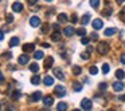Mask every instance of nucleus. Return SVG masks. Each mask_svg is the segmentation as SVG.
<instances>
[{"mask_svg":"<svg viewBox=\"0 0 125 111\" xmlns=\"http://www.w3.org/2000/svg\"><path fill=\"white\" fill-rule=\"evenodd\" d=\"M97 51H98V54H101V55L108 54V51H109V44L105 43V42H101V43L98 44V47H97Z\"/></svg>","mask_w":125,"mask_h":111,"instance_id":"nucleus-1","label":"nucleus"},{"mask_svg":"<svg viewBox=\"0 0 125 111\" xmlns=\"http://www.w3.org/2000/svg\"><path fill=\"white\" fill-rule=\"evenodd\" d=\"M81 107L83 108V110H86V111L92 110V107H93L92 100H90L89 98H85V99H82V102H81Z\"/></svg>","mask_w":125,"mask_h":111,"instance_id":"nucleus-2","label":"nucleus"},{"mask_svg":"<svg viewBox=\"0 0 125 111\" xmlns=\"http://www.w3.org/2000/svg\"><path fill=\"white\" fill-rule=\"evenodd\" d=\"M55 95H58V96H65L66 95V88L63 86H57L55 87Z\"/></svg>","mask_w":125,"mask_h":111,"instance_id":"nucleus-3","label":"nucleus"},{"mask_svg":"<svg viewBox=\"0 0 125 111\" xmlns=\"http://www.w3.org/2000/svg\"><path fill=\"white\" fill-rule=\"evenodd\" d=\"M92 24H93V28H94V30H101V28L104 27V23L101 19H94Z\"/></svg>","mask_w":125,"mask_h":111,"instance_id":"nucleus-4","label":"nucleus"},{"mask_svg":"<svg viewBox=\"0 0 125 111\" xmlns=\"http://www.w3.org/2000/svg\"><path fill=\"white\" fill-rule=\"evenodd\" d=\"M43 103L46 107H50V106H52V103H54V98L51 96V95H47V96L43 98Z\"/></svg>","mask_w":125,"mask_h":111,"instance_id":"nucleus-5","label":"nucleus"},{"mask_svg":"<svg viewBox=\"0 0 125 111\" xmlns=\"http://www.w3.org/2000/svg\"><path fill=\"white\" fill-rule=\"evenodd\" d=\"M30 24H31V27H39L41 26V19L38 16H32L30 19Z\"/></svg>","mask_w":125,"mask_h":111,"instance_id":"nucleus-6","label":"nucleus"},{"mask_svg":"<svg viewBox=\"0 0 125 111\" xmlns=\"http://www.w3.org/2000/svg\"><path fill=\"white\" fill-rule=\"evenodd\" d=\"M41 99H43L41 91H36V92H34V94L31 95V102H39Z\"/></svg>","mask_w":125,"mask_h":111,"instance_id":"nucleus-7","label":"nucleus"},{"mask_svg":"<svg viewBox=\"0 0 125 111\" xmlns=\"http://www.w3.org/2000/svg\"><path fill=\"white\" fill-rule=\"evenodd\" d=\"M28 60H30L28 55H20V56L18 58V62H19V64H27Z\"/></svg>","mask_w":125,"mask_h":111,"instance_id":"nucleus-8","label":"nucleus"},{"mask_svg":"<svg viewBox=\"0 0 125 111\" xmlns=\"http://www.w3.org/2000/svg\"><path fill=\"white\" fill-rule=\"evenodd\" d=\"M12 11L14 12H22L23 11V4L22 3H14L12 4Z\"/></svg>","mask_w":125,"mask_h":111,"instance_id":"nucleus-9","label":"nucleus"},{"mask_svg":"<svg viewBox=\"0 0 125 111\" xmlns=\"http://www.w3.org/2000/svg\"><path fill=\"white\" fill-rule=\"evenodd\" d=\"M113 90L114 91H122V90H124V84L121 83V82H114L113 83Z\"/></svg>","mask_w":125,"mask_h":111,"instance_id":"nucleus-10","label":"nucleus"},{"mask_svg":"<svg viewBox=\"0 0 125 111\" xmlns=\"http://www.w3.org/2000/svg\"><path fill=\"white\" fill-rule=\"evenodd\" d=\"M34 50H35V44L28 43V44H24V46H23V51L24 52H32Z\"/></svg>","mask_w":125,"mask_h":111,"instance_id":"nucleus-11","label":"nucleus"},{"mask_svg":"<svg viewBox=\"0 0 125 111\" xmlns=\"http://www.w3.org/2000/svg\"><path fill=\"white\" fill-rule=\"evenodd\" d=\"M54 75L57 76L58 79H61V80L65 79V75H63V72L61 71V68H54Z\"/></svg>","mask_w":125,"mask_h":111,"instance_id":"nucleus-12","label":"nucleus"},{"mask_svg":"<svg viewBox=\"0 0 125 111\" xmlns=\"http://www.w3.org/2000/svg\"><path fill=\"white\" fill-rule=\"evenodd\" d=\"M63 34H65L66 36H71V35L75 34V30H74L73 27H66L65 30H63Z\"/></svg>","mask_w":125,"mask_h":111,"instance_id":"nucleus-13","label":"nucleus"},{"mask_svg":"<svg viewBox=\"0 0 125 111\" xmlns=\"http://www.w3.org/2000/svg\"><path fill=\"white\" fill-rule=\"evenodd\" d=\"M52 63H54V59H52L51 56H49L46 60H44V68H46V70H47V68H50L52 66Z\"/></svg>","mask_w":125,"mask_h":111,"instance_id":"nucleus-14","label":"nucleus"},{"mask_svg":"<svg viewBox=\"0 0 125 111\" xmlns=\"http://www.w3.org/2000/svg\"><path fill=\"white\" fill-rule=\"evenodd\" d=\"M44 84L46 86H52L54 84V79H52V76H44Z\"/></svg>","mask_w":125,"mask_h":111,"instance_id":"nucleus-15","label":"nucleus"},{"mask_svg":"<svg viewBox=\"0 0 125 111\" xmlns=\"http://www.w3.org/2000/svg\"><path fill=\"white\" fill-rule=\"evenodd\" d=\"M61 39V32L59 31H55L54 34H51V40L52 42H58Z\"/></svg>","mask_w":125,"mask_h":111,"instance_id":"nucleus-16","label":"nucleus"},{"mask_svg":"<svg viewBox=\"0 0 125 111\" xmlns=\"http://www.w3.org/2000/svg\"><path fill=\"white\" fill-rule=\"evenodd\" d=\"M116 78L118 79V80H122V79L125 78V72L122 70H117L116 71Z\"/></svg>","mask_w":125,"mask_h":111,"instance_id":"nucleus-17","label":"nucleus"},{"mask_svg":"<svg viewBox=\"0 0 125 111\" xmlns=\"http://www.w3.org/2000/svg\"><path fill=\"white\" fill-rule=\"evenodd\" d=\"M57 110H58V111H66V110H67V104H66V103H63V102L58 103Z\"/></svg>","mask_w":125,"mask_h":111,"instance_id":"nucleus-18","label":"nucleus"},{"mask_svg":"<svg viewBox=\"0 0 125 111\" xmlns=\"http://www.w3.org/2000/svg\"><path fill=\"white\" fill-rule=\"evenodd\" d=\"M58 22L59 23H66L67 22V16H66L65 14H59L58 15Z\"/></svg>","mask_w":125,"mask_h":111,"instance_id":"nucleus-19","label":"nucleus"},{"mask_svg":"<svg viewBox=\"0 0 125 111\" xmlns=\"http://www.w3.org/2000/svg\"><path fill=\"white\" fill-rule=\"evenodd\" d=\"M19 44V38H12L10 40V47H16Z\"/></svg>","mask_w":125,"mask_h":111,"instance_id":"nucleus-20","label":"nucleus"},{"mask_svg":"<svg viewBox=\"0 0 125 111\" xmlns=\"http://www.w3.org/2000/svg\"><path fill=\"white\" fill-rule=\"evenodd\" d=\"M89 20H90V14H85L83 16H82V24L86 26L87 23H89Z\"/></svg>","mask_w":125,"mask_h":111,"instance_id":"nucleus-21","label":"nucleus"},{"mask_svg":"<svg viewBox=\"0 0 125 111\" xmlns=\"http://www.w3.org/2000/svg\"><path fill=\"white\" fill-rule=\"evenodd\" d=\"M116 32H117L116 28H108V30H105V35L106 36H112V35H114Z\"/></svg>","mask_w":125,"mask_h":111,"instance_id":"nucleus-22","label":"nucleus"},{"mask_svg":"<svg viewBox=\"0 0 125 111\" xmlns=\"http://www.w3.org/2000/svg\"><path fill=\"white\" fill-rule=\"evenodd\" d=\"M30 71H31V72H38V71H39V66L36 64V63H32V64L30 66Z\"/></svg>","mask_w":125,"mask_h":111,"instance_id":"nucleus-23","label":"nucleus"},{"mask_svg":"<svg viewBox=\"0 0 125 111\" xmlns=\"http://www.w3.org/2000/svg\"><path fill=\"white\" fill-rule=\"evenodd\" d=\"M73 72H74V75H78V74L82 72V68L79 66H73Z\"/></svg>","mask_w":125,"mask_h":111,"instance_id":"nucleus-24","label":"nucleus"},{"mask_svg":"<svg viewBox=\"0 0 125 111\" xmlns=\"http://www.w3.org/2000/svg\"><path fill=\"white\" fill-rule=\"evenodd\" d=\"M90 6L93 8H98L100 7V0H90Z\"/></svg>","mask_w":125,"mask_h":111,"instance_id":"nucleus-25","label":"nucleus"},{"mask_svg":"<svg viewBox=\"0 0 125 111\" xmlns=\"http://www.w3.org/2000/svg\"><path fill=\"white\" fill-rule=\"evenodd\" d=\"M31 83L32 84H39L41 83V78H39V76H32V78H31Z\"/></svg>","mask_w":125,"mask_h":111,"instance_id":"nucleus-26","label":"nucleus"},{"mask_svg":"<svg viewBox=\"0 0 125 111\" xmlns=\"http://www.w3.org/2000/svg\"><path fill=\"white\" fill-rule=\"evenodd\" d=\"M43 52H42V51H36L35 52V55H34V58H35V59L36 60H39V59H43Z\"/></svg>","mask_w":125,"mask_h":111,"instance_id":"nucleus-27","label":"nucleus"},{"mask_svg":"<svg viewBox=\"0 0 125 111\" xmlns=\"http://www.w3.org/2000/svg\"><path fill=\"white\" fill-rule=\"evenodd\" d=\"M101 14H102L104 16H110V14H112V8H110V7H108V9H104V11L101 12Z\"/></svg>","mask_w":125,"mask_h":111,"instance_id":"nucleus-28","label":"nucleus"},{"mask_svg":"<svg viewBox=\"0 0 125 111\" xmlns=\"http://www.w3.org/2000/svg\"><path fill=\"white\" fill-rule=\"evenodd\" d=\"M77 35H79L81 38L85 36L86 35V30H85V28H79V30H77Z\"/></svg>","mask_w":125,"mask_h":111,"instance_id":"nucleus-29","label":"nucleus"},{"mask_svg":"<svg viewBox=\"0 0 125 111\" xmlns=\"http://www.w3.org/2000/svg\"><path fill=\"white\" fill-rule=\"evenodd\" d=\"M81 90H82V84L75 82V83H74V91H81Z\"/></svg>","mask_w":125,"mask_h":111,"instance_id":"nucleus-30","label":"nucleus"},{"mask_svg":"<svg viewBox=\"0 0 125 111\" xmlns=\"http://www.w3.org/2000/svg\"><path fill=\"white\" fill-rule=\"evenodd\" d=\"M89 72L92 74V75H95V74L98 72V70H97V67H94V66H93V67H90V70H89Z\"/></svg>","mask_w":125,"mask_h":111,"instance_id":"nucleus-31","label":"nucleus"},{"mask_svg":"<svg viewBox=\"0 0 125 111\" xmlns=\"http://www.w3.org/2000/svg\"><path fill=\"white\" fill-rule=\"evenodd\" d=\"M120 19H121L122 22L125 23V8L121 9V12H120Z\"/></svg>","mask_w":125,"mask_h":111,"instance_id":"nucleus-32","label":"nucleus"},{"mask_svg":"<svg viewBox=\"0 0 125 111\" xmlns=\"http://www.w3.org/2000/svg\"><path fill=\"white\" fill-rule=\"evenodd\" d=\"M109 70H110V68H109V64H104L102 66V72L104 74H108Z\"/></svg>","mask_w":125,"mask_h":111,"instance_id":"nucleus-33","label":"nucleus"},{"mask_svg":"<svg viewBox=\"0 0 125 111\" xmlns=\"http://www.w3.org/2000/svg\"><path fill=\"white\" fill-rule=\"evenodd\" d=\"M6 19H7V23H12V20H14V16H12L11 14H8L6 16Z\"/></svg>","mask_w":125,"mask_h":111,"instance_id":"nucleus-34","label":"nucleus"},{"mask_svg":"<svg viewBox=\"0 0 125 111\" xmlns=\"http://www.w3.org/2000/svg\"><path fill=\"white\" fill-rule=\"evenodd\" d=\"M81 58L85 59V60H87L89 59V52H83V54H81Z\"/></svg>","mask_w":125,"mask_h":111,"instance_id":"nucleus-35","label":"nucleus"},{"mask_svg":"<svg viewBox=\"0 0 125 111\" xmlns=\"http://www.w3.org/2000/svg\"><path fill=\"white\" fill-rule=\"evenodd\" d=\"M19 96H20V94H19V92H14V94H12V99H14V100H16V99H19Z\"/></svg>","mask_w":125,"mask_h":111,"instance_id":"nucleus-36","label":"nucleus"},{"mask_svg":"<svg viewBox=\"0 0 125 111\" xmlns=\"http://www.w3.org/2000/svg\"><path fill=\"white\" fill-rule=\"evenodd\" d=\"M81 43H82V44H87V43H89V39H87V38H85V36H82Z\"/></svg>","mask_w":125,"mask_h":111,"instance_id":"nucleus-37","label":"nucleus"},{"mask_svg":"<svg viewBox=\"0 0 125 111\" xmlns=\"http://www.w3.org/2000/svg\"><path fill=\"white\" fill-rule=\"evenodd\" d=\"M106 83H100V90H106Z\"/></svg>","mask_w":125,"mask_h":111,"instance_id":"nucleus-38","label":"nucleus"},{"mask_svg":"<svg viewBox=\"0 0 125 111\" xmlns=\"http://www.w3.org/2000/svg\"><path fill=\"white\" fill-rule=\"evenodd\" d=\"M47 30H49V26H47V24H44V26H43V27H42V31H43V34H44V32H46V31H47Z\"/></svg>","mask_w":125,"mask_h":111,"instance_id":"nucleus-39","label":"nucleus"},{"mask_svg":"<svg viewBox=\"0 0 125 111\" xmlns=\"http://www.w3.org/2000/svg\"><path fill=\"white\" fill-rule=\"evenodd\" d=\"M92 39H93V40H97L98 35H97V34H92Z\"/></svg>","mask_w":125,"mask_h":111,"instance_id":"nucleus-40","label":"nucleus"},{"mask_svg":"<svg viewBox=\"0 0 125 111\" xmlns=\"http://www.w3.org/2000/svg\"><path fill=\"white\" fill-rule=\"evenodd\" d=\"M121 63H122V64H125V54L121 55Z\"/></svg>","mask_w":125,"mask_h":111,"instance_id":"nucleus-41","label":"nucleus"},{"mask_svg":"<svg viewBox=\"0 0 125 111\" xmlns=\"http://www.w3.org/2000/svg\"><path fill=\"white\" fill-rule=\"evenodd\" d=\"M27 1H28V4H31V6H32V4H35L38 0H27Z\"/></svg>","mask_w":125,"mask_h":111,"instance_id":"nucleus-42","label":"nucleus"},{"mask_svg":"<svg viewBox=\"0 0 125 111\" xmlns=\"http://www.w3.org/2000/svg\"><path fill=\"white\" fill-rule=\"evenodd\" d=\"M71 22H73V23L77 22V15H73V16H71Z\"/></svg>","mask_w":125,"mask_h":111,"instance_id":"nucleus-43","label":"nucleus"},{"mask_svg":"<svg viewBox=\"0 0 125 111\" xmlns=\"http://www.w3.org/2000/svg\"><path fill=\"white\" fill-rule=\"evenodd\" d=\"M4 39V34H3V31H0V40H3Z\"/></svg>","mask_w":125,"mask_h":111,"instance_id":"nucleus-44","label":"nucleus"},{"mask_svg":"<svg viewBox=\"0 0 125 111\" xmlns=\"http://www.w3.org/2000/svg\"><path fill=\"white\" fill-rule=\"evenodd\" d=\"M4 80V76H3V74H1V71H0V82H3Z\"/></svg>","mask_w":125,"mask_h":111,"instance_id":"nucleus-45","label":"nucleus"},{"mask_svg":"<svg viewBox=\"0 0 125 111\" xmlns=\"http://www.w3.org/2000/svg\"><path fill=\"white\" fill-rule=\"evenodd\" d=\"M52 27H54V30H59V24H54Z\"/></svg>","mask_w":125,"mask_h":111,"instance_id":"nucleus-46","label":"nucleus"},{"mask_svg":"<svg viewBox=\"0 0 125 111\" xmlns=\"http://www.w3.org/2000/svg\"><path fill=\"white\" fill-rule=\"evenodd\" d=\"M42 46H43L44 48H49V47H50V44H47V43H43V44H42Z\"/></svg>","mask_w":125,"mask_h":111,"instance_id":"nucleus-47","label":"nucleus"},{"mask_svg":"<svg viewBox=\"0 0 125 111\" xmlns=\"http://www.w3.org/2000/svg\"><path fill=\"white\" fill-rule=\"evenodd\" d=\"M87 52H93V47H87Z\"/></svg>","mask_w":125,"mask_h":111,"instance_id":"nucleus-48","label":"nucleus"},{"mask_svg":"<svg viewBox=\"0 0 125 111\" xmlns=\"http://www.w3.org/2000/svg\"><path fill=\"white\" fill-rule=\"evenodd\" d=\"M120 99H121L122 102H125V95H122V96H120Z\"/></svg>","mask_w":125,"mask_h":111,"instance_id":"nucleus-49","label":"nucleus"},{"mask_svg":"<svg viewBox=\"0 0 125 111\" xmlns=\"http://www.w3.org/2000/svg\"><path fill=\"white\" fill-rule=\"evenodd\" d=\"M124 1H125V0H117V3H118V4H122Z\"/></svg>","mask_w":125,"mask_h":111,"instance_id":"nucleus-50","label":"nucleus"},{"mask_svg":"<svg viewBox=\"0 0 125 111\" xmlns=\"http://www.w3.org/2000/svg\"><path fill=\"white\" fill-rule=\"evenodd\" d=\"M46 1H51V0H46Z\"/></svg>","mask_w":125,"mask_h":111,"instance_id":"nucleus-51","label":"nucleus"}]
</instances>
